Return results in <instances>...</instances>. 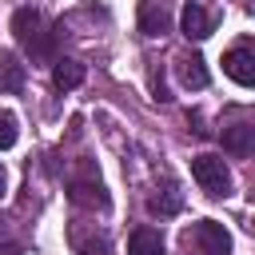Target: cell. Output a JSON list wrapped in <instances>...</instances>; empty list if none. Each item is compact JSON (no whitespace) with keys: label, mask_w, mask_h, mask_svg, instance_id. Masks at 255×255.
I'll return each mask as SVG.
<instances>
[{"label":"cell","mask_w":255,"mask_h":255,"mask_svg":"<svg viewBox=\"0 0 255 255\" xmlns=\"http://www.w3.org/2000/svg\"><path fill=\"white\" fill-rule=\"evenodd\" d=\"M84 255H112V247H108V239H88L84 247H80Z\"/></svg>","instance_id":"15"},{"label":"cell","mask_w":255,"mask_h":255,"mask_svg":"<svg viewBox=\"0 0 255 255\" xmlns=\"http://www.w3.org/2000/svg\"><path fill=\"white\" fill-rule=\"evenodd\" d=\"M179 24H183V36H187V40H207V36L215 32V16H211L203 4H195V0L183 4Z\"/></svg>","instance_id":"5"},{"label":"cell","mask_w":255,"mask_h":255,"mask_svg":"<svg viewBox=\"0 0 255 255\" xmlns=\"http://www.w3.org/2000/svg\"><path fill=\"white\" fill-rule=\"evenodd\" d=\"M24 64L16 52H0V92H20L24 88Z\"/></svg>","instance_id":"12"},{"label":"cell","mask_w":255,"mask_h":255,"mask_svg":"<svg viewBox=\"0 0 255 255\" xmlns=\"http://www.w3.org/2000/svg\"><path fill=\"white\" fill-rule=\"evenodd\" d=\"M12 32H16V40L28 48L32 60H52V52H56V36L44 28V16H40L36 8H20V12L12 16Z\"/></svg>","instance_id":"1"},{"label":"cell","mask_w":255,"mask_h":255,"mask_svg":"<svg viewBox=\"0 0 255 255\" xmlns=\"http://www.w3.org/2000/svg\"><path fill=\"white\" fill-rule=\"evenodd\" d=\"M68 199L72 203H80V207H108V191H104V183H100V175H84V179H72L68 183Z\"/></svg>","instance_id":"6"},{"label":"cell","mask_w":255,"mask_h":255,"mask_svg":"<svg viewBox=\"0 0 255 255\" xmlns=\"http://www.w3.org/2000/svg\"><path fill=\"white\" fill-rule=\"evenodd\" d=\"M4 187H8V175H4V167H0V195H4Z\"/></svg>","instance_id":"17"},{"label":"cell","mask_w":255,"mask_h":255,"mask_svg":"<svg viewBox=\"0 0 255 255\" xmlns=\"http://www.w3.org/2000/svg\"><path fill=\"white\" fill-rule=\"evenodd\" d=\"M171 24V0H139V32L163 36Z\"/></svg>","instance_id":"7"},{"label":"cell","mask_w":255,"mask_h":255,"mask_svg":"<svg viewBox=\"0 0 255 255\" xmlns=\"http://www.w3.org/2000/svg\"><path fill=\"white\" fill-rule=\"evenodd\" d=\"M191 175H195V183H199L211 199H227V195H231V171H227V163H223L219 155H211V151L195 155V159H191Z\"/></svg>","instance_id":"3"},{"label":"cell","mask_w":255,"mask_h":255,"mask_svg":"<svg viewBox=\"0 0 255 255\" xmlns=\"http://www.w3.org/2000/svg\"><path fill=\"white\" fill-rule=\"evenodd\" d=\"M175 68H179V84H183V88H195V92H199V88H207V80H211L203 56H195V52H191V56H179Z\"/></svg>","instance_id":"9"},{"label":"cell","mask_w":255,"mask_h":255,"mask_svg":"<svg viewBox=\"0 0 255 255\" xmlns=\"http://www.w3.org/2000/svg\"><path fill=\"white\" fill-rule=\"evenodd\" d=\"M223 72H227L239 88H251V84H255V52H251V40H239L235 48L223 52Z\"/></svg>","instance_id":"4"},{"label":"cell","mask_w":255,"mask_h":255,"mask_svg":"<svg viewBox=\"0 0 255 255\" xmlns=\"http://www.w3.org/2000/svg\"><path fill=\"white\" fill-rule=\"evenodd\" d=\"M183 251L187 255H231V235L215 219H199L183 231Z\"/></svg>","instance_id":"2"},{"label":"cell","mask_w":255,"mask_h":255,"mask_svg":"<svg viewBox=\"0 0 255 255\" xmlns=\"http://www.w3.org/2000/svg\"><path fill=\"white\" fill-rule=\"evenodd\" d=\"M4 227H8V219H4V215H0V235H4Z\"/></svg>","instance_id":"18"},{"label":"cell","mask_w":255,"mask_h":255,"mask_svg":"<svg viewBox=\"0 0 255 255\" xmlns=\"http://www.w3.org/2000/svg\"><path fill=\"white\" fill-rule=\"evenodd\" d=\"M0 255H24V247H16V243H0Z\"/></svg>","instance_id":"16"},{"label":"cell","mask_w":255,"mask_h":255,"mask_svg":"<svg viewBox=\"0 0 255 255\" xmlns=\"http://www.w3.org/2000/svg\"><path fill=\"white\" fill-rule=\"evenodd\" d=\"M128 255H163V235L155 227H135L131 239H128Z\"/></svg>","instance_id":"11"},{"label":"cell","mask_w":255,"mask_h":255,"mask_svg":"<svg viewBox=\"0 0 255 255\" xmlns=\"http://www.w3.org/2000/svg\"><path fill=\"white\" fill-rule=\"evenodd\" d=\"M12 143H16V116L0 112V151H8Z\"/></svg>","instance_id":"14"},{"label":"cell","mask_w":255,"mask_h":255,"mask_svg":"<svg viewBox=\"0 0 255 255\" xmlns=\"http://www.w3.org/2000/svg\"><path fill=\"white\" fill-rule=\"evenodd\" d=\"M223 151H231V155H251L255 151V128L251 124H231V128H223Z\"/></svg>","instance_id":"8"},{"label":"cell","mask_w":255,"mask_h":255,"mask_svg":"<svg viewBox=\"0 0 255 255\" xmlns=\"http://www.w3.org/2000/svg\"><path fill=\"white\" fill-rule=\"evenodd\" d=\"M84 64L80 60H56V68H52V84L60 88V92H72V88H80L84 84Z\"/></svg>","instance_id":"13"},{"label":"cell","mask_w":255,"mask_h":255,"mask_svg":"<svg viewBox=\"0 0 255 255\" xmlns=\"http://www.w3.org/2000/svg\"><path fill=\"white\" fill-rule=\"evenodd\" d=\"M147 207L155 211V215H179L183 211V191H179V183H163V187H155V195L147 199Z\"/></svg>","instance_id":"10"}]
</instances>
